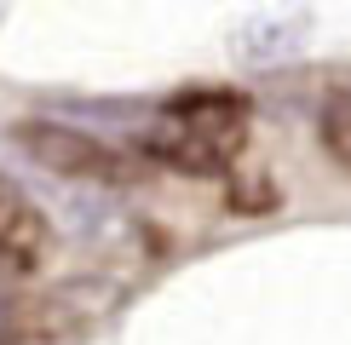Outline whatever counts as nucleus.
I'll return each instance as SVG.
<instances>
[{"instance_id":"nucleus-2","label":"nucleus","mask_w":351,"mask_h":345,"mask_svg":"<svg viewBox=\"0 0 351 345\" xmlns=\"http://www.w3.org/2000/svg\"><path fill=\"white\" fill-rule=\"evenodd\" d=\"M12 138H18L40 167L69 172V179L127 184V179L138 172L133 155H121V150H115V144H104V138H86V133H75V127H64V121H18V133H12Z\"/></svg>"},{"instance_id":"nucleus-5","label":"nucleus","mask_w":351,"mask_h":345,"mask_svg":"<svg viewBox=\"0 0 351 345\" xmlns=\"http://www.w3.org/2000/svg\"><path fill=\"white\" fill-rule=\"evenodd\" d=\"M225 207H230V213H271V207H282V190L265 184V179H237V172H230Z\"/></svg>"},{"instance_id":"nucleus-4","label":"nucleus","mask_w":351,"mask_h":345,"mask_svg":"<svg viewBox=\"0 0 351 345\" xmlns=\"http://www.w3.org/2000/svg\"><path fill=\"white\" fill-rule=\"evenodd\" d=\"M317 138H323V150L351 172V92H334L323 110H317Z\"/></svg>"},{"instance_id":"nucleus-3","label":"nucleus","mask_w":351,"mask_h":345,"mask_svg":"<svg viewBox=\"0 0 351 345\" xmlns=\"http://www.w3.org/2000/svg\"><path fill=\"white\" fill-rule=\"evenodd\" d=\"M52 253V225L47 213L29 201L18 179L0 172V265L6 270H40Z\"/></svg>"},{"instance_id":"nucleus-1","label":"nucleus","mask_w":351,"mask_h":345,"mask_svg":"<svg viewBox=\"0 0 351 345\" xmlns=\"http://www.w3.org/2000/svg\"><path fill=\"white\" fill-rule=\"evenodd\" d=\"M254 104L237 86H190V92L162 104V127L144 133V155L190 179H213V172H237V155L247 144Z\"/></svg>"}]
</instances>
